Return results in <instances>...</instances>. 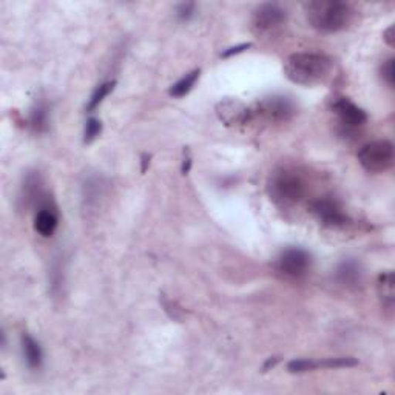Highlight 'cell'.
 <instances>
[{"label": "cell", "mask_w": 395, "mask_h": 395, "mask_svg": "<svg viewBox=\"0 0 395 395\" xmlns=\"http://www.w3.org/2000/svg\"><path fill=\"white\" fill-rule=\"evenodd\" d=\"M394 62H395L394 57H389V59H386L383 62V65H381V70H380L381 78H383V81L386 82L387 87H391V88L395 84V67H394Z\"/></svg>", "instance_id": "obj_20"}, {"label": "cell", "mask_w": 395, "mask_h": 395, "mask_svg": "<svg viewBox=\"0 0 395 395\" xmlns=\"http://www.w3.org/2000/svg\"><path fill=\"white\" fill-rule=\"evenodd\" d=\"M102 133V122L98 118H90L85 122V129H84V142L85 144H92L94 139H98L99 135Z\"/></svg>", "instance_id": "obj_19"}, {"label": "cell", "mask_w": 395, "mask_h": 395, "mask_svg": "<svg viewBox=\"0 0 395 395\" xmlns=\"http://www.w3.org/2000/svg\"><path fill=\"white\" fill-rule=\"evenodd\" d=\"M267 193L279 207H292L306 195V182L297 171L275 170L267 181Z\"/></svg>", "instance_id": "obj_3"}, {"label": "cell", "mask_w": 395, "mask_h": 395, "mask_svg": "<svg viewBox=\"0 0 395 395\" xmlns=\"http://www.w3.org/2000/svg\"><path fill=\"white\" fill-rule=\"evenodd\" d=\"M21 345H22V352H23V359L27 361L28 367L31 369H39L42 366L43 361V352L42 348L39 345V341L33 339L30 334H23L21 339Z\"/></svg>", "instance_id": "obj_14"}, {"label": "cell", "mask_w": 395, "mask_h": 395, "mask_svg": "<svg viewBox=\"0 0 395 395\" xmlns=\"http://www.w3.org/2000/svg\"><path fill=\"white\" fill-rule=\"evenodd\" d=\"M30 127L37 135H43L50 130L51 108L47 100H37L30 111Z\"/></svg>", "instance_id": "obj_13"}, {"label": "cell", "mask_w": 395, "mask_h": 395, "mask_svg": "<svg viewBox=\"0 0 395 395\" xmlns=\"http://www.w3.org/2000/svg\"><path fill=\"white\" fill-rule=\"evenodd\" d=\"M200 74H201V70L196 68V70H193V72H190L186 76H182V78L178 81L176 84L170 87V90H169L170 96L176 98V99L186 96V94L192 92V88L195 87L196 81L200 79Z\"/></svg>", "instance_id": "obj_17"}, {"label": "cell", "mask_w": 395, "mask_h": 395, "mask_svg": "<svg viewBox=\"0 0 395 395\" xmlns=\"http://www.w3.org/2000/svg\"><path fill=\"white\" fill-rule=\"evenodd\" d=\"M360 165L369 173H383L394 165V144L387 139H377L365 145L356 153Z\"/></svg>", "instance_id": "obj_4"}, {"label": "cell", "mask_w": 395, "mask_h": 395, "mask_svg": "<svg viewBox=\"0 0 395 395\" xmlns=\"http://www.w3.org/2000/svg\"><path fill=\"white\" fill-rule=\"evenodd\" d=\"M332 111L340 118L341 124L348 127H361L367 122V114L361 107L354 104L352 100L345 96H339L332 99L330 104Z\"/></svg>", "instance_id": "obj_9"}, {"label": "cell", "mask_w": 395, "mask_h": 395, "mask_svg": "<svg viewBox=\"0 0 395 395\" xmlns=\"http://www.w3.org/2000/svg\"><path fill=\"white\" fill-rule=\"evenodd\" d=\"M258 113L272 122H288L295 116L297 107L294 100L286 96H270L259 102Z\"/></svg>", "instance_id": "obj_8"}, {"label": "cell", "mask_w": 395, "mask_h": 395, "mask_svg": "<svg viewBox=\"0 0 395 395\" xmlns=\"http://www.w3.org/2000/svg\"><path fill=\"white\" fill-rule=\"evenodd\" d=\"M57 226H59V215H57L56 204L45 198L41 202L39 210L34 216V231L43 238L53 237Z\"/></svg>", "instance_id": "obj_10"}, {"label": "cell", "mask_w": 395, "mask_h": 395, "mask_svg": "<svg viewBox=\"0 0 395 395\" xmlns=\"http://www.w3.org/2000/svg\"><path fill=\"white\" fill-rule=\"evenodd\" d=\"M306 17L312 28L332 34L343 31L352 22V6L341 0H314L306 3Z\"/></svg>", "instance_id": "obj_2"}, {"label": "cell", "mask_w": 395, "mask_h": 395, "mask_svg": "<svg viewBox=\"0 0 395 395\" xmlns=\"http://www.w3.org/2000/svg\"><path fill=\"white\" fill-rule=\"evenodd\" d=\"M288 19V12L278 3H261L257 10L253 11L252 25L253 30L259 34L272 33L277 28L281 27Z\"/></svg>", "instance_id": "obj_6"}, {"label": "cell", "mask_w": 395, "mask_h": 395, "mask_svg": "<svg viewBox=\"0 0 395 395\" xmlns=\"http://www.w3.org/2000/svg\"><path fill=\"white\" fill-rule=\"evenodd\" d=\"M275 269L286 279H303L312 269V257L301 247H289L278 255Z\"/></svg>", "instance_id": "obj_5"}, {"label": "cell", "mask_w": 395, "mask_h": 395, "mask_svg": "<svg viewBox=\"0 0 395 395\" xmlns=\"http://www.w3.org/2000/svg\"><path fill=\"white\" fill-rule=\"evenodd\" d=\"M252 47V43L250 42H246V43H239V45H235V47H231V48H227L224 53L221 54V57H224V59H227V57H232V56H237V54H241V53H244L246 50H248Z\"/></svg>", "instance_id": "obj_22"}, {"label": "cell", "mask_w": 395, "mask_h": 395, "mask_svg": "<svg viewBox=\"0 0 395 395\" xmlns=\"http://www.w3.org/2000/svg\"><path fill=\"white\" fill-rule=\"evenodd\" d=\"M335 278L345 288H359L363 283V269L359 261L354 258L341 261L335 270Z\"/></svg>", "instance_id": "obj_12"}, {"label": "cell", "mask_w": 395, "mask_h": 395, "mask_svg": "<svg viewBox=\"0 0 395 395\" xmlns=\"http://www.w3.org/2000/svg\"><path fill=\"white\" fill-rule=\"evenodd\" d=\"M392 33H394V27H389L387 28L386 31H385V34H383V37H385V41L387 42V45H394V37H392Z\"/></svg>", "instance_id": "obj_25"}, {"label": "cell", "mask_w": 395, "mask_h": 395, "mask_svg": "<svg viewBox=\"0 0 395 395\" xmlns=\"http://www.w3.org/2000/svg\"><path fill=\"white\" fill-rule=\"evenodd\" d=\"M394 272L391 270L381 273L377 281L381 306H383V309H386L389 314H392L394 310Z\"/></svg>", "instance_id": "obj_15"}, {"label": "cell", "mask_w": 395, "mask_h": 395, "mask_svg": "<svg viewBox=\"0 0 395 395\" xmlns=\"http://www.w3.org/2000/svg\"><path fill=\"white\" fill-rule=\"evenodd\" d=\"M216 114L226 125L246 124L252 119V111L237 100H222L216 107Z\"/></svg>", "instance_id": "obj_11"}, {"label": "cell", "mask_w": 395, "mask_h": 395, "mask_svg": "<svg viewBox=\"0 0 395 395\" xmlns=\"http://www.w3.org/2000/svg\"><path fill=\"white\" fill-rule=\"evenodd\" d=\"M190 167H192V158L187 155L186 158H184V162H182V167H181L182 175H187L190 171Z\"/></svg>", "instance_id": "obj_24"}, {"label": "cell", "mask_w": 395, "mask_h": 395, "mask_svg": "<svg viewBox=\"0 0 395 395\" xmlns=\"http://www.w3.org/2000/svg\"><path fill=\"white\" fill-rule=\"evenodd\" d=\"M114 87H116V81H107V82H104V84L98 85L96 90L93 92L90 100H88L87 111L93 113L94 110H96V108L102 104V102H104V99L108 96V94L114 90Z\"/></svg>", "instance_id": "obj_18"}, {"label": "cell", "mask_w": 395, "mask_h": 395, "mask_svg": "<svg viewBox=\"0 0 395 395\" xmlns=\"http://www.w3.org/2000/svg\"><path fill=\"white\" fill-rule=\"evenodd\" d=\"M279 360H281V359H279V356H270V359L264 363L263 372H267V371H270V369L275 367L278 365Z\"/></svg>", "instance_id": "obj_23"}, {"label": "cell", "mask_w": 395, "mask_h": 395, "mask_svg": "<svg viewBox=\"0 0 395 395\" xmlns=\"http://www.w3.org/2000/svg\"><path fill=\"white\" fill-rule=\"evenodd\" d=\"M310 212L315 218L326 227H345L349 222V216L345 210L332 198H320L310 204Z\"/></svg>", "instance_id": "obj_7"}, {"label": "cell", "mask_w": 395, "mask_h": 395, "mask_svg": "<svg viewBox=\"0 0 395 395\" xmlns=\"http://www.w3.org/2000/svg\"><path fill=\"white\" fill-rule=\"evenodd\" d=\"M196 14V3H181L176 8V16L180 21H190Z\"/></svg>", "instance_id": "obj_21"}, {"label": "cell", "mask_w": 395, "mask_h": 395, "mask_svg": "<svg viewBox=\"0 0 395 395\" xmlns=\"http://www.w3.org/2000/svg\"><path fill=\"white\" fill-rule=\"evenodd\" d=\"M141 161H142V169H141V170H142V173H144V171L147 170V165L150 164V156H149V155H142Z\"/></svg>", "instance_id": "obj_26"}, {"label": "cell", "mask_w": 395, "mask_h": 395, "mask_svg": "<svg viewBox=\"0 0 395 395\" xmlns=\"http://www.w3.org/2000/svg\"><path fill=\"white\" fill-rule=\"evenodd\" d=\"M359 365V360L354 356H334V359L314 360L309 359V369L317 371V369H341V367H354Z\"/></svg>", "instance_id": "obj_16"}, {"label": "cell", "mask_w": 395, "mask_h": 395, "mask_svg": "<svg viewBox=\"0 0 395 395\" xmlns=\"http://www.w3.org/2000/svg\"><path fill=\"white\" fill-rule=\"evenodd\" d=\"M334 70V61L323 53L301 51L288 57L284 73L288 79L298 85L315 87L326 82Z\"/></svg>", "instance_id": "obj_1"}]
</instances>
